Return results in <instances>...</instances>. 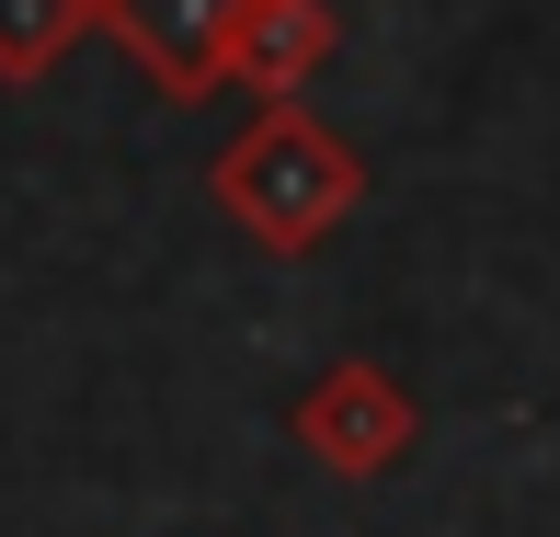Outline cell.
<instances>
[{"mask_svg": "<svg viewBox=\"0 0 560 537\" xmlns=\"http://www.w3.org/2000/svg\"><path fill=\"white\" fill-rule=\"evenodd\" d=\"M207 184H218L229 229H252L264 252H320L354 218V195H366V161H354L310 104H264L241 138L218 149Z\"/></svg>", "mask_w": 560, "mask_h": 537, "instance_id": "cell-1", "label": "cell"}, {"mask_svg": "<svg viewBox=\"0 0 560 537\" xmlns=\"http://www.w3.org/2000/svg\"><path fill=\"white\" fill-rule=\"evenodd\" d=\"M287 423H298V446H310L332 480H377V469H400V457L423 446V400L400 389L389 366H366V354L320 366L310 389H298Z\"/></svg>", "mask_w": 560, "mask_h": 537, "instance_id": "cell-2", "label": "cell"}, {"mask_svg": "<svg viewBox=\"0 0 560 537\" xmlns=\"http://www.w3.org/2000/svg\"><path fill=\"white\" fill-rule=\"evenodd\" d=\"M104 35L172 104H207L229 81V35H241V0H104Z\"/></svg>", "mask_w": 560, "mask_h": 537, "instance_id": "cell-3", "label": "cell"}, {"mask_svg": "<svg viewBox=\"0 0 560 537\" xmlns=\"http://www.w3.org/2000/svg\"><path fill=\"white\" fill-rule=\"evenodd\" d=\"M343 23L332 0H241V35H229V81L264 92V104H298V92L332 69Z\"/></svg>", "mask_w": 560, "mask_h": 537, "instance_id": "cell-4", "label": "cell"}, {"mask_svg": "<svg viewBox=\"0 0 560 537\" xmlns=\"http://www.w3.org/2000/svg\"><path fill=\"white\" fill-rule=\"evenodd\" d=\"M104 23V0H0V81H46Z\"/></svg>", "mask_w": 560, "mask_h": 537, "instance_id": "cell-5", "label": "cell"}]
</instances>
